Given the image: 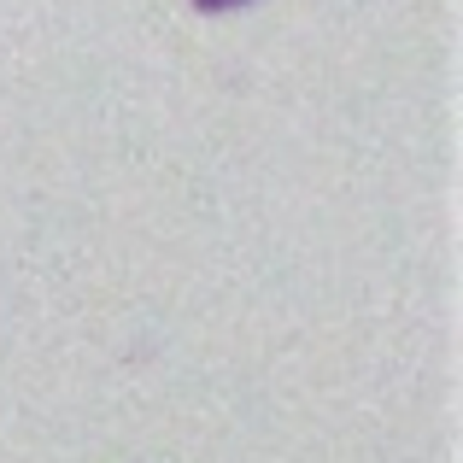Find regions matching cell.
Returning a JSON list of instances; mask_svg holds the SVG:
<instances>
[{"label": "cell", "mask_w": 463, "mask_h": 463, "mask_svg": "<svg viewBox=\"0 0 463 463\" xmlns=\"http://www.w3.org/2000/svg\"><path fill=\"white\" fill-rule=\"evenodd\" d=\"M200 12H241V6H252V0H194Z\"/></svg>", "instance_id": "cell-1"}]
</instances>
